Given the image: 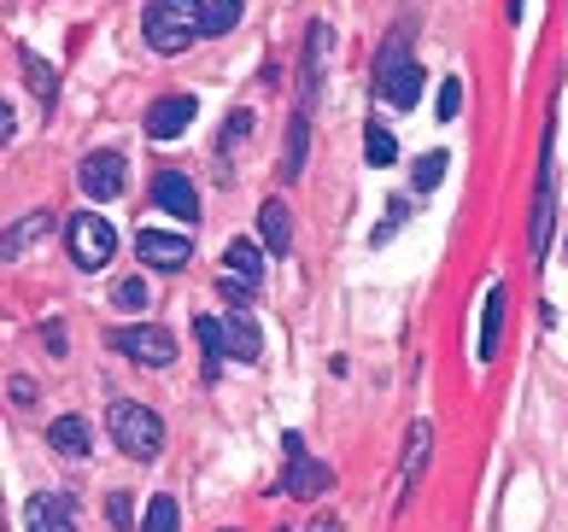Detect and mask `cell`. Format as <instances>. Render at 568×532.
Segmentation results:
<instances>
[{"mask_svg": "<svg viewBox=\"0 0 568 532\" xmlns=\"http://www.w3.org/2000/svg\"><path fill=\"white\" fill-rule=\"evenodd\" d=\"M135 252H141L146 269L176 275L187 258H194V241H187V234H164V228H141V234H135Z\"/></svg>", "mask_w": 568, "mask_h": 532, "instance_id": "cell-5", "label": "cell"}, {"mask_svg": "<svg viewBox=\"0 0 568 532\" xmlns=\"http://www.w3.org/2000/svg\"><path fill=\"white\" fill-rule=\"evenodd\" d=\"M235 18H241V0H212V7H205V35H229Z\"/></svg>", "mask_w": 568, "mask_h": 532, "instance_id": "cell-23", "label": "cell"}, {"mask_svg": "<svg viewBox=\"0 0 568 532\" xmlns=\"http://www.w3.org/2000/svg\"><path fill=\"white\" fill-rule=\"evenodd\" d=\"M328 485H334V474H328L323 462H311V457H293L287 474H282V492L287 498H317V492H328Z\"/></svg>", "mask_w": 568, "mask_h": 532, "instance_id": "cell-11", "label": "cell"}, {"mask_svg": "<svg viewBox=\"0 0 568 532\" xmlns=\"http://www.w3.org/2000/svg\"><path fill=\"white\" fill-rule=\"evenodd\" d=\"M223 334H229V357H235V364H258V346H264V339H258V323H252L246 310L229 316Z\"/></svg>", "mask_w": 568, "mask_h": 532, "instance_id": "cell-12", "label": "cell"}, {"mask_svg": "<svg viewBox=\"0 0 568 532\" xmlns=\"http://www.w3.org/2000/svg\"><path fill=\"white\" fill-rule=\"evenodd\" d=\"M71 258H77V269H89V275L118 258V228L100 217V211H77L71 217Z\"/></svg>", "mask_w": 568, "mask_h": 532, "instance_id": "cell-3", "label": "cell"}, {"mask_svg": "<svg viewBox=\"0 0 568 532\" xmlns=\"http://www.w3.org/2000/svg\"><path fill=\"white\" fill-rule=\"evenodd\" d=\"M428 439H434V428H428V421H416L410 444H405V480H416V468H423V457H428Z\"/></svg>", "mask_w": 568, "mask_h": 532, "instance_id": "cell-24", "label": "cell"}, {"mask_svg": "<svg viewBox=\"0 0 568 532\" xmlns=\"http://www.w3.org/2000/svg\"><path fill=\"white\" fill-rule=\"evenodd\" d=\"M106 428H112V444L130 462H153L159 451H164V421L146 410V403H135V398H118L112 410H106Z\"/></svg>", "mask_w": 568, "mask_h": 532, "instance_id": "cell-2", "label": "cell"}, {"mask_svg": "<svg viewBox=\"0 0 568 532\" xmlns=\"http://www.w3.org/2000/svg\"><path fill=\"white\" fill-rule=\"evenodd\" d=\"M106 521H112V526H130V521H135V503L123 498V492H112V498H106Z\"/></svg>", "mask_w": 568, "mask_h": 532, "instance_id": "cell-29", "label": "cell"}, {"mask_svg": "<svg viewBox=\"0 0 568 532\" xmlns=\"http://www.w3.org/2000/svg\"><path fill=\"white\" fill-rule=\"evenodd\" d=\"M498 339H504V287L487 293V316H480V364L498 357Z\"/></svg>", "mask_w": 568, "mask_h": 532, "instance_id": "cell-17", "label": "cell"}, {"mask_svg": "<svg viewBox=\"0 0 568 532\" xmlns=\"http://www.w3.org/2000/svg\"><path fill=\"white\" fill-rule=\"evenodd\" d=\"M7 398L18 403V410H30V403H36V380H30V375H12V380H7Z\"/></svg>", "mask_w": 568, "mask_h": 532, "instance_id": "cell-28", "label": "cell"}, {"mask_svg": "<svg viewBox=\"0 0 568 532\" xmlns=\"http://www.w3.org/2000/svg\"><path fill=\"white\" fill-rule=\"evenodd\" d=\"M504 12H510V24H521V0H504Z\"/></svg>", "mask_w": 568, "mask_h": 532, "instance_id": "cell-34", "label": "cell"}, {"mask_svg": "<svg viewBox=\"0 0 568 532\" xmlns=\"http://www.w3.org/2000/svg\"><path fill=\"white\" fill-rule=\"evenodd\" d=\"M141 35H146V48H153V53L176 59V53H187L205 35V7H200V0H146Z\"/></svg>", "mask_w": 568, "mask_h": 532, "instance_id": "cell-1", "label": "cell"}, {"mask_svg": "<svg viewBox=\"0 0 568 532\" xmlns=\"http://www.w3.org/2000/svg\"><path fill=\"white\" fill-rule=\"evenodd\" d=\"M258 228H264V246L276 252V258H287V252H293V217H287L282 200H270V205L258 211Z\"/></svg>", "mask_w": 568, "mask_h": 532, "instance_id": "cell-13", "label": "cell"}, {"mask_svg": "<svg viewBox=\"0 0 568 532\" xmlns=\"http://www.w3.org/2000/svg\"><path fill=\"white\" fill-rule=\"evenodd\" d=\"M434 112H439V117H457V112H463V82H457V76L439 82V105H434Z\"/></svg>", "mask_w": 568, "mask_h": 532, "instance_id": "cell-26", "label": "cell"}, {"mask_svg": "<svg viewBox=\"0 0 568 532\" xmlns=\"http://www.w3.org/2000/svg\"><path fill=\"white\" fill-rule=\"evenodd\" d=\"M223 299H229V305H246V299H252V282H241V275H223Z\"/></svg>", "mask_w": 568, "mask_h": 532, "instance_id": "cell-30", "label": "cell"}, {"mask_svg": "<svg viewBox=\"0 0 568 532\" xmlns=\"http://www.w3.org/2000/svg\"><path fill=\"white\" fill-rule=\"evenodd\" d=\"M12 135H18V112H12V105H0V141L12 146Z\"/></svg>", "mask_w": 568, "mask_h": 532, "instance_id": "cell-32", "label": "cell"}, {"mask_svg": "<svg viewBox=\"0 0 568 532\" xmlns=\"http://www.w3.org/2000/svg\"><path fill=\"white\" fill-rule=\"evenodd\" d=\"M182 526V509H176V498H153L146 503V515H141V532H176Z\"/></svg>", "mask_w": 568, "mask_h": 532, "instance_id": "cell-19", "label": "cell"}, {"mask_svg": "<svg viewBox=\"0 0 568 532\" xmlns=\"http://www.w3.org/2000/svg\"><path fill=\"white\" fill-rule=\"evenodd\" d=\"M323 53H328V24L317 18V24L305 30V65H300V105H311V100H317V89H323Z\"/></svg>", "mask_w": 568, "mask_h": 532, "instance_id": "cell-10", "label": "cell"}, {"mask_svg": "<svg viewBox=\"0 0 568 532\" xmlns=\"http://www.w3.org/2000/svg\"><path fill=\"white\" fill-rule=\"evenodd\" d=\"M446 153H423L416 158V170H410V182H416V194H428V187H439V176H446Z\"/></svg>", "mask_w": 568, "mask_h": 532, "instance_id": "cell-22", "label": "cell"}, {"mask_svg": "<svg viewBox=\"0 0 568 532\" xmlns=\"http://www.w3.org/2000/svg\"><path fill=\"white\" fill-rule=\"evenodd\" d=\"M48 444L59 457H89V421H82V416H59L48 428Z\"/></svg>", "mask_w": 568, "mask_h": 532, "instance_id": "cell-14", "label": "cell"}, {"mask_svg": "<svg viewBox=\"0 0 568 532\" xmlns=\"http://www.w3.org/2000/svg\"><path fill=\"white\" fill-rule=\"evenodd\" d=\"M194 339H200V351H205V380H212L217 364L229 357V334H223L217 316H200V323H194Z\"/></svg>", "mask_w": 568, "mask_h": 532, "instance_id": "cell-16", "label": "cell"}, {"mask_svg": "<svg viewBox=\"0 0 568 532\" xmlns=\"http://www.w3.org/2000/svg\"><path fill=\"white\" fill-rule=\"evenodd\" d=\"M24 71H30V89H36L41 100H53V89H59V82H53V71H48V65H41V59H36V53H24Z\"/></svg>", "mask_w": 568, "mask_h": 532, "instance_id": "cell-25", "label": "cell"}, {"mask_svg": "<svg viewBox=\"0 0 568 532\" xmlns=\"http://www.w3.org/2000/svg\"><path fill=\"white\" fill-rule=\"evenodd\" d=\"M223 258H229V269H235L241 282H252V287L264 282V252L252 246V241H229V252H223Z\"/></svg>", "mask_w": 568, "mask_h": 532, "instance_id": "cell-18", "label": "cell"}, {"mask_svg": "<svg viewBox=\"0 0 568 532\" xmlns=\"http://www.w3.org/2000/svg\"><path fill=\"white\" fill-rule=\"evenodd\" d=\"M305 146H311V130H305V112L293 117V130H287V164H282V182H293L305 170Z\"/></svg>", "mask_w": 568, "mask_h": 532, "instance_id": "cell-20", "label": "cell"}, {"mask_svg": "<svg viewBox=\"0 0 568 532\" xmlns=\"http://www.w3.org/2000/svg\"><path fill=\"white\" fill-rule=\"evenodd\" d=\"M153 205L182 217V223H200V194H194V182H187L182 170H159L153 176Z\"/></svg>", "mask_w": 568, "mask_h": 532, "instance_id": "cell-7", "label": "cell"}, {"mask_svg": "<svg viewBox=\"0 0 568 532\" xmlns=\"http://www.w3.org/2000/svg\"><path fill=\"white\" fill-rule=\"evenodd\" d=\"M112 351H123L130 364H141V369H164L176 357V339L164 334V328H118L112 334Z\"/></svg>", "mask_w": 568, "mask_h": 532, "instance_id": "cell-4", "label": "cell"}, {"mask_svg": "<svg viewBox=\"0 0 568 532\" xmlns=\"http://www.w3.org/2000/svg\"><path fill=\"white\" fill-rule=\"evenodd\" d=\"M41 346H48V357H65V328H59V323H41Z\"/></svg>", "mask_w": 568, "mask_h": 532, "instance_id": "cell-31", "label": "cell"}, {"mask_svg": "<svg viewBox=\"0 0 568 532\" xmlns=\"http://www.w3.org/2000/svg\"><path fill=\"white\" fill-rule=\"evenodd\" d=\"M194 112H200L194 94H171V100H159L153 112H146V135H153V141H176V135L187 130V123H194Z\"/></svg>", "mask_w": 568, "mask_h": 532, "instance_id": "cell-9", "label": "cell"}, {"mask_svg": "<svg viewBox=\"0 0 568 532\" xmlns=\"http://www.w3.org/2000/svg\"><path fill=\"white\" fill-rule=\"evenodd\" d=\"M364 158H369V164H393V158H398V141H393L387 123H369V135H364Z\"/></svg>", "mask_w": 568, "mask_h": 532, "instance_id": "cell-21", "label": "cell"}, {"mask_svg": "<svg viewBox=\"0 0 568 532\" xmlns=\"http://www.w3.org/2000/svg\"><path fill=\"white\" fill-rule=\"evenodd\" d=\"M305 532H341V521H334V515H317V521H311Z\"/></svg>", "mask_w": 568, "mask_h": 532, "instance_id": "cell-33", "label": "cell"}, {"mask_svg": "<svg viewBox=\"0 0 568 532\" xmlns=\"http://www.w3.org/2000/svg\"><path fill=\"white\" fill-rule=\"evenodd\" d=\"M48 228H53V211H30L24 223H12V228H7V258H24V252H30Z\"/></svg>", "mask_w": 568, "mask_h": 532, "instance_id": "cell-15", "label": "cell"}, {"mask_svg": "<svg viewBox=\"0 0 568 532\" xmlns=\"http://www.w3.org/2000/svg\"><path fill=\"white\" fill-rule=\"evenodd\" d=\"M77 182H82V194L89 200H118L123 187H130V170H123L118 153H89L77 170Z\"/></svg>", "mask_w": 568, "mask_h": 532, "instance_id": "cell-6", "label": "cell"}, {"mask_svg": "<svg viewBox=\"0 0 568 532\" xmlns=\"http://www.w3.org/2000/svg\"><path fill=\"white\" fill-rule=\"evenodd\" d=\"M24 532H77L71 498H65V492H36V498L24 503Z\"/></svg>", "mask_w": 568, "mask_h": 532, "instance_id": "cell-8", "label": "cell"}, {"mask_svg": "<svg viewBox=\"0 0 568 532\" xmlns=\"http://www.w3.org/2000/svg\"><path fill=\"white\" fill-rule=\"evenodd\" d=\"M141 305H146V282H135V275L118 282V310H141Z\"/></svg>", "mask_w": 568, "mask_h": 532, "instance_id": "cell-27", "label": "cell"}]
</instances>
